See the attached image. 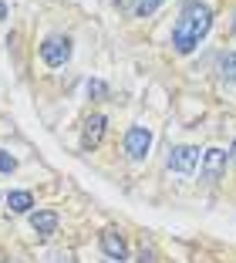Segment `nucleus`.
Here are the masks:
<instances>
[{
    "instance_id": "5",
    "label": "nucleus",
    "mask_w": 236,
    "mask_h": 263,
    "mask_svg": "<svg viewBox=\"0 0 236 263\" xmlns=\"http://www.w3.org/2000/svg\"><path fill=\"white\" fill-rule=\"evenodd\" d=\"M223 169H226V152H223V148H206V155H203V179L206 182H216Z\"/></svg>"
},
{
    "instance_id": "10",
    "label": "nucleus",
    "mask_w": 236,
    "mask_h": 263,
    "mask_svg": "<svg viewBox=\"0 0 236 263\" xmlns=\"http://www.w3.org/2000/svg\"><path fill=\"white\" fill-rule=\"evenodd\" d=\"M220 74L226 78V81H236V54H233V51L220 58Z\"/></svg>"
},
{
    "instance_id": "8",
    "label": "nucleus",
    "mask_w": 236,
    "mask_h": 263,
    "mask_svg": "<svg viewBox=\"0 0 236 263\" xmlns=\"http://www.w3.org/2000/svg\"><path fill=\"white\" fill-rule=\"evenodd\" d=\"M31 230L38 233L41 240H44V236H51V233L58 230V213H51V209H41V213H34V216H31Z\"/></svg>"
},
{
    "instance_id": "9",
    "label": "nucleus",
    "mask_w": 236,
    "mask_h": 263,
    "mask_svg": "<svg viewBox=\"0 0 236 263\" xmlns=\"http://www.w3.org/2000/svg\"><path fill=\"white\" fill-rule=\"evenodd\" d=\"M31 206H34V196L31 193H24V189L7 193V209H10V213H27Z\"/></svg>"
},
{
    "instance_id": "13",
    "label": "nucleus",
    "mask_w": 236,
    "mask_h": 263,
    "mask_svg": "<svg viewBox=\"0 0 236 263\" xmlns=\"http://www.w3.org/2000/svg\"><path fill=\"white\" fill-rule=\"evenodd\" d=\"M88 95H95V98H105V95H108V85L95 78V81H88Z\"/></svg>"
},
{
    "instance_id": "12",
    "label": "nucleus",
    "mask_w": 236,
    "mask_h": 263,
    "mask_svg": "<svg viewBox=\"0 0 236 263\" xmlns=\"http://www.w3.org/2000/svg\"><path fill=\"white\" fill-rule=\"evenodd\" d=\"M14 169H17V159L10 152H4V148H0V172H7V176H10Z\"/></svg>"
},
{
    "instance_id": "6",
    "label": "nucleus",
    "mask_w": 236,
    "mask_h": 263,
    "mask_svg": "<svg viewBox=\"0 0 236 263\" xmlns=\"http://www.w3.org/2000/svg\"><path fill=\"white\" fill-rule=\"evenodd\" d=\"M105 115H92L88 122H84V135H81V145L92 152V148L101 145V139H105Z\"/></svg>"
},
{
    "instance_id": "1",
    "label": "nucleus",
    "mask_w": 236,
    "mask_h": 263,
    "mask_svg": "<svg viewBox=\"0 0 236 263\" xmlns=\"http://www.w3.org/2000/svg\"><path fill=\"white\" fill-rule=\"evenodd\" d=\"M209 27H213V10L206 7V4H196V0L186 4L179 21H175V27H172V47L179 54H192L196 44L209 34Z\"/></svg>"
},
{
    "instance_id": "16",
    "label": "nucleus",
    "mask_w": 236,
    "mask_h": 263,
    "mask_svg": "<svg viewBox=\"0 0 236 263\" xmlns=\"http://www.w3.org/2000/svg\"><path fill=\"white\" fill-rule=\"evenodd\" d=\"M4 17H7V4H4V0H0V21H4Z\"/></svg>"
},
{
    "instance_id": "17",
    "label": "nucleus",
    "mask_w": 236,
    "mask_h": 263,
    "mask_svg": "<svg viewBox=\"0 0 236 263\" xmlns=\"http://www.w3.org/2000/svg\"><path fill=\"white\" fill-rule=\"evenodd\" d=\"M229 159H236V142H233V152H229Z\"/></svg>"
},
{
    "instance_id": "4",
    "label": "nucleus",
    "mask_w": 236,
    "mask_h": 263,
    "mask_svg": "<svg viewBox=\"0 0 236 263\" xmlns=\"http://www.w3.org/2000/svg\"><path fill=\"white\" fill-rule=\"evenodd\" d=\"M196 162H199V148H192V145H175L172 152H169V159H166V165L172 172H192L196 169Z\"/></svg>"
},
{
    "instance_id": "11",
    "label": "nucleus",
    "mask_w": 236,
    "mask_h": 263,
    "mask_svg": "<svg viewBox=\"0 0 236 263\" xmlns=\"http://www.w3.org/2000/svg\"><path fill=\"white\" fill-rule=\"evenodd\" d=\"M159 7H162V0H138L135 14H138V17H149V14H155Z\"/></svg>"
},
{
    "instance_id": "7",
    "label": "nucleus",
    "mask_w": 236,
    "mask_h": 263,
    "mask_svg": "<svg viewBox=\"0 0 236 263\" xmlns=\"http://www.w3.org/2000/svg\"><path fill=\"white\" fill-rule=\"evenodd\" d=\"M101 250H105V256H112V260H125V256H129V243H125L115 230L101 233Z\"/></svg>"
},
{
    "instance_id": "3",
    "label": "nucleus",
    "mask_w": 236,
    "mask_h": 263,
    "mask_svg": "<svg viewBox=\"0 0 236 263\" xmlns=\"http://www.w3.org/2000/svg\"><path fill=\"white\" fill-rule=\"evenodd\" d=\"M149 148H152V132L142 128V125H135V128L125 132V152H129V159H145L149 155Z\"/></svg>"
},
{
    "instance_id": "2",
    "label": "nucleus",
    "mask_w": 236,
    "mask_h": 263,
    "mask_svg": "<svg viewBox=\"0 0 236 263\" xmlns=\"http://www.w3.org/2000/svg\"><path fill=\"white\" fill-rule=\"evenodd\" d=\"M41 58H44V64H51V68L68 64L71 61V37H64V34H51V37L41 44Z\"/></svg>"
},
{
    "instance_id": "15",
    "label": "nucleus",
    "mask_w": 236,
    "mask_h": 263,
    "mask_svg": "<svg viewBox=\"0 0 236 263\" xmlns=\"http://www.w3.org/2000/svg\"><path fill=\"white\" fill-rule=\"evenodd\" d=\"M138 263H155V250H152V247H142V253H138Z\"/></svg>"
},
{
    "instance_id": "14",
    "label": "nucleus",
    "mask_w": 236,
    "mask_h": 263,
    "mask_svg": "<svg viewBox=\"0 0 236 263\" xmlns=\"http://www.w3.org/2000/svg\"><path fill=\"white\" fill-rule=\"evenodd\" d=\"M44 263H75V256L64 253V250H54V253H47V260H44Z\"/></svg>"
}]
</instances>
